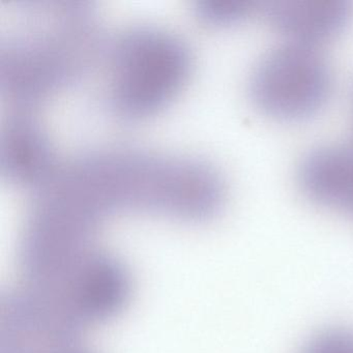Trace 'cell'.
Masks as SVG:
<instances>
[{
  "label": "cell",
  "instance_id": "6da1fadb",
  "mask_svg": "<svg viewBox=\"0 0 353 353\" xmlns=\"http://www.w3.org/2000/svg\"><path fill=\"white\" fill-rule=\"evenodd\" d=\"M76 199L99 222L140 212L185 223H203L222 210L226 187L208 161L135 148L86 152L63 166Z\"/></svg>",
  "mask_w": 353,
  "mask_h": 353
},
{
  "label": "cell",
  "instance_id": "7a4b0ae2",
  "mask_svg": "<svg viewBox=\"0 0 353 353\" xmlns=\"http://www.w3.org/2000/svg\"><path fill=\"white\" fill-rule=\"evenodd\" d=\"M0 39L3 97L28 110L79 81L107 50L90 1H17Z\"/></svg>",
  "mask_w": 353,
  "mask_h": 353
},
{
  "label": "cell",
  "instance_id": "3957f363",
  "mask_svg": "<svg viewBox=\"0 0 353 353\" xmlns=\"http://www.w3.org/2000/svg\"><path fill=\"white\" fill-rule=\"evenodd\" d=\"M18 266L22 288L83 330L110 321L131 299L127 266L96 241L20 243Z\"/></svg>",
  "mask_w": 353,
  "mask_h": 353
},
{
  "label": "cell",
  "instance_id": "277c9868",
  "mask_svg": "<svg viewBox=\"0 0 353 353\" xmlns=\"http://www.w3.org/2000/svg\"><path fill=\"white\" fill-rule=\"evenodd\" d=\"M109 104L127 121L148 119L168 106L191 74L189 46L174 32L154 26H136L110 47Z\"/></svg>",
  "mask_w": 353,
  "mask_h": 353
},
{
  "label": "cell",
  "instance_id": "5b68a950",
  "mask_svg": "<svg viewBox=\"0 0 353 353\" xmlns=\"http://www.w3.org/2000/svg\"><path fill=\"white\" fill-rule=\"evenodd\" d=\"M332 85L330 65L318 47L289 42L260 61L250 81V94L265 114L296 121L325 106Z\"/></svg>",
  "mask_w": 353,
  "mask_h": 353
},
{
  "label": "cell",
  "instance_id": "8992f818",
  "mask_svg": "<svg viewBox=\"0 0 353 353\" xmlns=\"http://www.w3.org/2000/svg\"><path fill=\"white\" fill-rule=\"evenodd\" d=\"M82 332L22 287L1 293L0 353H92Z\"/></svg>",
  "mask_w": 353,
  "mask_h": 353
},
{
  "label": "cell",
  "instance_id": "52a82bcc",
  "mask_svg": "<svg viewBox=\"0 0 353 353\" xmlns=\"http://www.w3.org/2000/svg\"><path fill=\"white\" fill-rule=\"evenodd\" d=\"M59 167L52 142L40 121L28 110L12 113L0 134V173L3 181L34 193Z\"/></svg>",
  "mask_w": 353,
  "mask_h": 353
},
{
  "label": "cell",
  "instance_id": "ba28073f",
  "mask_svg": "<svg viewBox=\"0 0 353 353\" xmlns=\"http://www.w3.org/2000/svg\"><path fill=\"white\" fill-rule=\"evenodd\" d=\"M272 26L288 42L317 47L344 32L353 17L348 0H276L268 3Z\"/></svg>",
  "mask_w": 353,
  "mask_h": 353
},
{
  "label": "cell",
  "instance_id": "9c48e42d",
  "mask_svg": "<svg viewBox=\"0 0 353 353\" xmlns=\"http://www.w3.org/2000/svg\"><path fill=\"white\" fill-rule=\"evenodd\" d=\"M299 177L313 201L353 216V145L313 150L303 159Z\"/></svg>",
  "mask_w": 353,
  "mask_h": 353
},
{
  "label": "cell",
  "instance_id": "30bf717a",
  "mask_svg": "<svg viewBox=\"0 0 353 353\" xmlns=\"http://www.w3.org/2000/svg\"><path fill=\"white\" fill-rule=\"evenodd\" d=\"M253 0H198L195 10L200 19L210 26L239 23L256 10Z\"/></svg>",
  "mask_w": 353,
  "mask_h": 353
},
{
  "label": "cell",
  "instance_id": "8fae6325",
  "mask_svg": "<svg viewBox=\"0 0 353 353\" xmlns=\"http://www.w3.org/2000/svg\"><path fill=\"white\" fill-rule=\"evenodd\" d=\"M301 353H353V332L336 328L320 332Z\"/></svg>",
  "mask_w": 353,
  "mask_h": 353
}]
</instances>
